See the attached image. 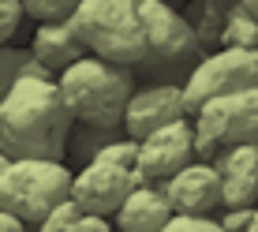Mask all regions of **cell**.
Segmentation results:
<instances>
[{"label": "cell", "instance_id": "cell-6", "mask_svg": "<svg viewBox=\"0 0 258 232\" xmlns=\"http://www.w3.org/2000/svg\"><path fill=\"white\" fill-rule=\"evenodd\" d=\"M71 191V168L64 161H34L19 157L0 168V210L19 217L23 225H38L45 213L64 202Z\"/></svg>", "mask_w": 258, "mask_h": 232}, {"label": "cell", "instance_id": "cell-20", "mask_svg": "<svg viewBox=\"0 0 258 232\" xmlns=\"http://www.w3.org/2000/svg\"><path fill=\"white\" fill-rule=\"evenodd\" d=\"M161 232H221V225H217V217H183V213H172Z\"/></svg>", "mask_w": 258, "mask_h": 232}, {"label": "cell", "instance_id": "cell-4", "mask_svg": "<svg viewBox=\"0 0 258 232\" xmlns=\"http://www.w3.org/2000/svg\"><path fill=\"white\" fill-rule=\"evenodd\" d=\"M71 30L86 56L135 68L142 56V19L135 0H79L71 12Z\"/></svg>", "mask_w": 258, "mask_h": 232}, {"label": "cell", "instance_id": "cell-23", "mask_svg": "<svg viewBox=\"0 0 258 232\" xmlns=\"http://www.w3.org/2000/svg\"><path fill=\"white\" fill-rule=\"evenodd\" d=\"M0 232H26V225H23L19 217H12V213L0 210Z\"/></svg>", "mask_w": 258, "mask_h": 232}, {"label": "cell", "instance_id": "cell-19", "mask_svg": "<svg viewBox=\"0 0 258 232\" xmlns=\"http://www.w3.org/2000/svg\"><path fill=\"white\" fill-rule=\"evenodd\" d=\"M79 217H83V210H79L71 199H64V202H56V206L38 221V232H71Z\"/></svg>", "mask_w": 258, "mask_h": 232}, {"label": "cell", "instance_id": "cell-9", "mask_svg": "<svg viewBox=\"0 0 258 232\" xmlns=\"http://www.w3.org/2000/svg\"><path fill=\"white\" fill-rule=\"evenodd\" d=\"M191 161H195V131L187 116L165 124V128L150 131L146 139L135 142V168L142 184H165L168 176H176Z\"/></svg>", "mask_w": 258, "mask_h": 232}, {"label": "cell", "instance_id": "cell-17", "mask_svg": "<svg viewBox=\"0 0 258 232\" xmlns=\"http://www.w3.org/2000/svg\"><path fill=\"white\" fill-rule=\"evenodd\" d=\"M217 49H258V23L239 8V0H236L232 12L225 15V23H221Z\"/></svg>", "mask_w": 258, "mask_h": 232}, {"label": "cell", "instance_id": "cell-1", "mask_svg": "<svg viewBox=\"0 0 258 232\" xmlns=\"http://www.w3.org/2000/svg\"><path fill=\"white\" fill-rule=\"evenodd\" d=\"M71 116L60 101L56 79L19 75L0 97V154L8 161H64Z\"/></svg>", "mask_w": 258, "mask_h": 232}, {"label": "cell", "instance_id": "cell-10", "mask_svg": "<svg viewBox=\"0 0 258 232\" xmlns=\"http://www.w3.org/2000/svg\"><path fill=\"white\" fill-rule=\"evenodd\" d=\"M187 109H183V90L180 86H168V83H150L135 90L123 105V120H120V131L127 135L131 142L146 139L150 131L165 128L172 120H183Z\"/></svg>", "mask_w": 258, "mask_h": 232}, {"label": "cell", "instance_id": "cell-11", "mask_svg": "<svg viewBox=\"0 0 258 232\" xmlns=\"http://www.w3.org/2000/svg\"><path fill=\"white\" fill-rule=\"evenodd\" d=\"M161 191L172 213H183V217H213L221 210V184L210 161H191L176 176H168Z\"/></svg>", "mask_w": 258, "mask_h": 232}, {"label": "cell", "instance_id": "cell-22", "mask_svg": "<svg viewBox=\"0 0 258 232\" xmlns=\"http://www.w3.org/2000/svg\"><path fill=\"white\" fill-rule=\"evenodd\" d=\"M71 232H112L109 217H94V213H83V217L75 221V228Z\"/></svg>", "mask_w": 258, "mask_h": 232}, {"label": "cell", "instance_id": "cell-7", "mask_svg": "<svg viewBox=\"0 0 258 232\" xmlns=\"http://www.w3.org/2000/svg\"><path fill=\"white\" fill-rule=\"evenodd\" d=\"M195 161H213L225 146H258V86L213 97L195 112Z\"/></svg>", "mask_w": 258, "mask_h": 232}, {"label": "cell", "instance_id": "cell-13", "mask_svg": "<svg viewBox=\"0 0 258 232\" xmlns=\"http://www.w3.org/2000/svg\"><path fill=\"white\" fill-rule=\"evenodd\" d=\"M172 217L161 184H139L116 210V228L120 232H161L165 221Z\"/></svg>", "mask_w": 258, "mask_h": 232}, {"label": "cell", "instance_id": "cell-15", "mask_svg": "<svg viewBox=\"0 0 258 232\" xmlns=\"http://www.w3.org/2000/svg\"><path fill=\"white\" fill-rule=\"evenodd\" d=\"M236 8V0H191V8L183 12V23L191 26L199 49L206 52L210 45H217V34H221V23L225 15Z\"/></svg>", "mask_w": 258, "mask_h": 232}, {"label": "cell", "instance_id": "cell-14", "mask_svg": "<svg viewBox=\"0 0 258 232\" xmlns=\"http://www.w3.org/2000/svg\"><path fill=\"white\" fill-rule=\"evenodd\" d=\"M26 52H30L49 75H60L64 68H71L75 60L86 56V49L79 45V38H75V30H71L68 19L64 23H38L34 41H30V49H26Z\"/></svg>", "mask_w": 258, "mask_h": 232}, {"label": "cell", "instance_id": "cell-21", "mask_svg": "<svg viewBox=\"0 0 258 232\" xmlns=\"http://www.w3.org/2000/svg\"><path fill=\"white\" fill-rule=\"evenodd\" d=\"M19 19H23V8L19 0H0V49L12 41V34L19 30Z\"/></svg>", "mask_w": 258, "mask_h": 232}, {"label": "cell", "instance_id": "cell-24", "mask_svg": "<svg viewBox=\"0 0 258 232\" xmlns=\"http://www.w3.org/2000/svg\"><path fill=\"white\" fill-rule=\"evenodd\" d=\"M239 8H243L247 15H251V19L258 23V0H239Z\"/></svg>", "mask_w": 258, "mask_h": 232}, {"label": "cell", "instance_id": "cell-16", "mask_svg": "<svg viewBox=\"0 0 258 232\" xmlns=\"http://www.w3.org/2000/svg\"><path fill=\"white\" fill-rule=\"evenodd\" d=\"M116 139H127V135H123L120 128H90V124H71L64 154L71 157V161L86 165L90 157H97L105 146H112Z\"/></svg>", "mask_w": 258, "mask_h": 232}, {"label": "cell", "instance_id": "cell-3", "mask_svg": "<svg viewBox=\"0 0 258 232\" xmlns=\"http://www.w3.org/2000/svg\"><path fill=\"white\" fill-rule=\"evenodd\" d=\"M135 8L142 19V56L135 71L154 75L157 83H168V86H183V79L195 71V64L206 56L195 41L191 26L165 0H135Z\"/></svg>", "mask_w": 258, "mask_h": 232}, {"label": "cell", "instance_id": "cell-5", "mask_svg": "<svg viewBox=\"0 0 258 232\" xmlns=\"http://www.w3.org/2000/svg\"><path fill=\"white\" fill-rule=\"evenodd\" d=\"M139 168H135V142L116 139L112 146H105L97 157H90L79 172H71V191L68 199L75 202L83 213L94 217H109L120 210V202L135 191Z\"/></svg>", "mask_w": 258, "mask_h": 232}, {"label": "cell", "instance_id": "cell-8", "mask_svg": "<svg viewBox=\"0 0 258 232\" xmlns=\"http://www.w3.org/2000/svg\"><path fill=\"white\" fill-rule=\"evenodd\" d=\"M254 86H258V49H221L195 64L180 90H183V109L191 116L213 97L243 94Z\"/></svg>", "mask_w": 258, "mask_h": 232}, {"label": "cell", "instance_id": "cell-2", "mask_svg": "<svg viewBox=\"0 0 258 232\" xmlns=\"http://www.w3.org/2000/svg\"><path fill=\"white\" fill-rule=\"evenodd\" d=\"M60 101L71 116V124H90V128H120L123 105L135 94L131 68L109 64L97 56H83L56 75Z\"/></svg>", "mask_w": 258, "mask_h": 232}, {"label": "cell", "instance_id": "cell-12", "mask_svg": "<svg viewBox=\"0 0 258 232\" xmlns=\"http://www.w3.org/2000/svg\"><path fill=\"white\" fill-rule=\"evenodd\" d=\"M210 165L221 184V210L258 206V146H225Z\"/></svg>", "mask_w": 258, "mask_h": 232}, {"label": "cell", "instance_id": "cell-18", "mask_svg": "<svg viewBox=\"0 0 258 232\" xmlns=\"http://www.w3.org/2000/svg\"><path fill=\"white\" fill-rule=\"evenodd\" d=\"M23 15H34L38 23H64L79 8V0H19Z\"/></svg>", "mask_w": 258, "mask_h": 232}, {"label": "cell", "instance_id": "cell-27", "mask_svg": "<svg viewBox=\"0 0 258 232\" xmlns=\"http://www.w3.org/2000/svg\"><path fill=\"white\" fill-rule=\"evenodd\" d=\"M165 4H168V0H165Z\"/></svg>", "mask_w": 258, "mask_h": 232}, {"label": "cell", "instance_id": "cell-26", "mask_svg": "<svg viewBox=\"0 0 258 232\" xmlns=\"http://www.w3.org/2000/svg\"><path fill=\"white\" fill-rule=\"evenodd\" d=\"M26 232H34V228H26Z\"/></svg>", "mask_w": 258, "mask_h": 232}, {"label": "cell", "instance_id": "cell-25", "mask_svg": "<svg viewBox=\"0 0 258 232\" xmlns=\"http://www.w3.org/2000/svg\"><path fill=\"white\" fill-rule=\"evenodd\" d=\"M4 165H8V157H4V154H0V168H4Z\"/></svg>", "mask_w": 258, "mask_h": 232}]
</instances>
